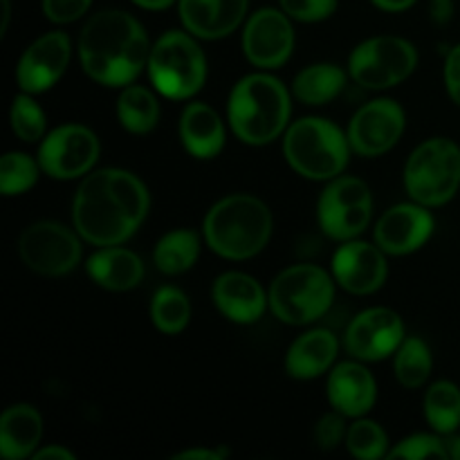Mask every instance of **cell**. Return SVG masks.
I'll use <instances>...</instances> for the list:
<instances>
[{
    "label": "cell",
    "mask_w": 460,
    "mask_h": 460,
    "mask_svg": "<svg viewBox=\"0 0 460 460\" xmlns=\"http://www.w3.org/2000/svg\"><path fill=\"white\" fill-rule=\"evenodd\" d=\"M335 296L331 277L317 265H292L274 279L270 308L281 322L310 323L328 313Z\"/></svg>",
    "instance_id": "8"
},
{
    "label": "cell",
    "mask_w": 460,
    "mask_h": 460,
    "mask_svg": "<svg viewBox=\"0 0 460 460\" xmlns=\"http://www.w3.org/2000/svg\"><path fill=\"white\" fill-rule=\"evenodd\" d=\"M371 191L358 178H335L319 198V225L335 241H353L359 236L371 223Z\"/></svg>",
    "instance_id": "10"
},
{
    "label": "cell",
    "mask_w": 460,
    "mask_h": 460,
    "mask_svg": "<svg viewBox=\"0 0 460 460\" xmlns=\"http://www.w3.org/2000/svg\"><path fill=\"white\" fill-rule=\"evenodd\" d=\"M227 112L236 137L261 146L286 130L290 119V97L277 76L250 75L232 90Z\"/></svg>",
    "instance_id": "4"
},
{
    "label": "cell",
    "mask_w": 460,
    "mask_h": 460,
    "mask_svg": "<svg viewBox=\"0 0 460 460\" xmlns=\"http://www.w3.org/2000/svg\"><path fill=\"white\" fill-rule=\"evenodd\" d=\"M151 317L157 331L166 332V335H178L187 328L189 317H191V304L178 288H160L153 296Z\"/></svg>",
    "instance_id": "31"
},
{
    "label": "cell",
    "mask_w": 460,
    "mask_h": 460,
    "mask_svg": "<svg viewBox=\"0 0 460 460\" xmlns=\"http://www.w3.org/2000/svg\"><path fill=\"white\" fill-rule=\"evenodd\" d=\"M22 263L43 277H63L81 261V243L66 225L43 220L34 223L18 238Z\"/></svg>",
    "instance_id": "11"
},
{
    "label": "cell",
    "mask_w": 460,
    "mask_h": 460,
    "mask_svg": "<svg viewBox=\"0 0 460 460\" xmlns=\"http://www.w3.org/2000/svg\"><path fill=\"white\" fill-rule=\"evenodd\" d=\"M67 63H70V39L63 31H49L34 40L18 61V85L31 94L45 93L61 79Z\"/></svg>",
    "instance_id": "16"
},
{
    "label": "cell",
    "mask_w": 460,
    "mask_h": 460,
    "mask_svg": "<svg viewBox=\"0 0 460 460\" xmlns=\"http://www.w3.org/2000/svg\"><path fill=\"white\" fill-rule=\"evenodd\" d=\"M434 218L425 205H398L382 214L376 227V241L386 254L402 256L416 252L429 241Z\"/></svg>",
    "instance_id": "18"
},
{
    "label": "cell",
    "mask_w": 460,
    "mask_h": 460,
    "mask_svg": "<svg viewBox=\"0 0 460 460\" xmlns=\"http://www.w3.org/2000/svg\"><path fill=\"white\" fill-rule=\"evenodd\" d=\"M12 128L22 142H39L45 133V112L27 94H18L12 106Z\"/></svg>",
    "instance_id": "34"
},
{
    "label": "cell",
    "mask_w": 460,
    "mask_h": 460,
    "mask_svg": "<svg viewBox=\"0 0 460 460\" xmlns=\"http://www.w3.org/2000/svg\"><path fill=\"white\" fill-rule=\"evenodd\" d=\"M214 304L236 323H254L263 317L268 296L259 281L243 272H227L216 279Z\"/></svg>",
    "instance_id": "21"
},
{
    "label": "cell",
    "mask_w": 460,
    "mask_h": 460,
    "mask_svg": "<svg viewBox=\"0 0 460 460\" xmlns=\"http://www.w3.org/2000/svg\"><path fill=\"white\" fill-rule=\"evenodd\" d=\"M283 153L288 164L304 178L331 180L349 164L350 142L332 121L305 117L288 128Z\"/></svg>",
    "instance_id": "5"
},
{
    "label": "cell",
    "mask_w": 460,
    "mask_h": 460,
    "mask_svg": "<svg viewBox=\"0 0 460 460\" xmlns=\"http://www.w3.org/2000/svg\"><path fill=\"white\" fill-rule=\"evenodd\" d=\"M270 236L272 214L268 205L247 193L223 198L205 218L207 245L223 259H252L268 245Z\"/></svg>",
    "instance_id": "3"
},
{
    "label": "cell",
    "mask_w": 460,
    "mask_h": 460,
    "mask_svg": "<svg viewBox=\"0 0 460 460\" xmlns=\"http://www.w3.org/2000/svg\"><path fill=\"white\" fill-rule=\"evenodd\" d=\"M418 66V52L398 36H376L350 54V76L368 90H385L409 79Z\"/></svg>",
    "instance_id": "9"
},
{
    "label": "cell",
    "mask_w": 460,
    "mask_h": 460,
    "mask_svg": "<svg viewBox=\"0 0 460 460\" xmlns=\"http://www.w3.org/2000/svg\"><path fill=\"white\" fill-rule=\"evenodd\" d=\"M349 434L344 425V413H328L314 427V440H317V447L328 452V449H335L341 443V438Z\"/></svg>",
    "instance_id": "37"
},
{
    "label": "cell",
    "mask_w": 460,
    "mask_h": 460,
    "mask_svg": "<svg viewBox=\"0 0 460 460\" xmlns=\"http://www.w3.org/2000/svg\"><path fill=\"white\" fill-rule=\"evenodd\" d=\"M429 16L438 25L449 22L454 16V0H429Z\"/></svg>",
    "instance_id": "41"
},
{
    "label": "cell",
    "mask_w": 460,
    "mask_h": 460,
    "mask_svg": "<svg viewBox=\"0 0 460 460\" xmlns=\"http://www.w3.org/2000/svg\"><path fill=\"white\" fill-rule=\"evenodd\" d=\"M198 254H200V241H198L196 232L191 229H175L169 232L164 238H160L153 259L160 272L164 274H182L196 263Z\"/></svg>",
    "instance_id": "28"
},
{
    "label": "cell",
    "mask_w": 460,
    "mask_h": 460,
    "mask_svg": "<svg viewBox=\"0 0 460 460\" xmlns=\"http://www.w3.org/2000/svg\"><path fill=\"white\" fill-rule=\"evenodd\" d=\"M99 157V139L90 128L79 124L58 126L40 144L39 164L48 175L58 180L81 178Z\"/></svg>",
    "instance_id": "12"
},
{
    "label": "cell",
    "mask_w": 460,
    "mask_h": 460,
    "mask_svg": "<svg viewBox=\"0 0 460 460\" xmlns=\"http://www.w3.org/2000/svg\"><path fill=\"white\" fill-rule=\"evenodd\" d=\"M153 85L169 99H189L205 85L207 58L184 31H166L148 54Z\"/></svg>",
    "instance_id": "7"
},
{
    "label": "cell",
    "mask_w": 460,
    "mask_h": 460,
    "mask_svg": "<svg viewBox=\"0 0 460 460\" xmlns=\"http://www.w3.org/2000/svg\"><path fill=\"white\" fill-rule=\"evenodd\" d=\"M425 418L438 434H454L460 427V389L440 380L425 395Z\"/></svg>",
    "instance_id": "29"
},
{
    "label": "cell",
    "mask_w": 460,
    "mask_h": 460,
    "mask_svg": "<svg viewBox=\"0 0 460 460\" xmlns=\"http://www.w3.org/2000/svg\"><path fill=\"white\" fill-rule=\"evenodd\" d=\"M281 9L301 22H317L335 12L337 0H281Z\"/></svg>",
    "instance_id": "36"
},
{
    "label": "cell",
    "mask_w": 460,
    "mask_h": 460,
    "mask_svg": "<svg viewBox=\"0 0 460 460\" xmlns=\"http://www.w3.org/2000/svg\"><path fill=\"white\" fill-rule=\"evenodd\" d=\"M180 139L193 157L209 160L225 146V128L218 112L207 103H189L180 119Z\"/></svg>",
    "instance_id": "23"
},
{
    "label": "cell",
    "mask_w": 460,
    "mask_h": 460,
    "mask_svg": "<svg viewBox=\"0 0 460 460\" xmlns=\"http://www.w3.org/2000/svg\"><path fill=\"white\" fill-rule=\"evenodd\" d=\"M148 36L139 21L121 9L90 18L79 36V58L85 75L102 85L133 84L148 66Z\"/></svg>",
    "instance_id": "2"
},
{
    "label": "cell",
    "mask_w": 460,
    "mask_h": 460,
    "mask_svg": "<svg viewBox=\"0 0 460 460\" xmlns=\"http://www.w3.org/2000/svg\"><path fill=\"white\" fill-rule=\"evenodd\" d=\"M43 436V418L30 404H13L0 418V454L7 460L34 456Z\"/></svg>",
    "instance_id": "24"
},
{
    "label": "cell",
    "mask_w": 460,
    "mask_h": 460,
    "mask_svg": "<svg viewBox=\"0 0 460 460\" xmlns=\"http://www.w3.org/2000/svg\"><path fill=\"white\" fill-rule=\"evenodd\" d=\"M137 7L142 9H151V12H162V9L171 7V4L175 3V0H133Z\"/></svg>",
    "instance_id": "44"
},
{
    "label": "cell",
    "mask_w": 460,
    "mask_h": 460,
    "mask_svg": "<svg viewBox=\"0 0 460 460\" xmlns=\"http://www.w3.org/2000/svg\"><path fill=\"white\" fill-rule=\"evenodd\" d=\"M447 449H449V458L460 460V436H456V438H454V440H449Z\"/></svg>",
    "instance_id": "45"
},
{
    "label": "cell",
    "mask_w": 460,
    "mask_h": 460,
    "mask_svg": "<svg viewBox=\"0 0 460 460\" xmlns=\"http://www.w3.org/2000/svg\"><path fill=\"white\" fill-rule=\"evenodd\" d=\"M9 13H12V7H9V0H3V30H0V34H4V31H7Z\"/></svg>",
    "instance_id": "46"
},
{
    "label": "cell",
    "mask_w": 460,
    "mask_h": 460,
    "mask_svg": "<svg viewBox=\"0 0 460 460\" xmlns=\"http://www.w3.org/2000/svg\"><path fill=\"white\" fill-rule=\"evenodd\" d=\"M295 48V30L290 16L279 9L263 7L247 21L243 31L245 57L263 70L281 67Z\"/></svg>",
    "instance_id": "14"
},
{
    "label": "cell",
    "mask_w": 460,
    "mask_h": 460,
    "mask_svg": "<svg viewBox=\"0 0 460 460\" xmlns=\"http://www.w3.org/2000/svg\"><path fill=\"white\" fill-rule=\"evenodd\" d=\"M227 449H187V452L175 454L173 460H223L227 458Z\"/></svg>",
    "instance_id": "40"
},
{
    "label": "cell",
    "mask_w": 460,
    "mask_h": 460,
    "mask_svg": "<svg viewBox=\"0 0 460 460\" xmlns=\"http://www.w3.org/2000/svg\"><path fill=\"white\" fill-rule=\"evenodd\" d=\"M340 341L331 331H310L290 346L286 358L288 376L296 380H313L326 373L337 358Z\"/></svg>",
    "instance_id": "22"
},
{
    "label": "cell",
    "mask_w": 460,
    "mask_h": 460,
    "mask_svg": "<svg viewBox=\"0 0 460 460\" xmlns=\"http://www.w3.org/2000/svg\"><path fill=\"white\" fill-rule=\"evenodd\" d=\"M404 187L413 202L440 207L460 189V146L452 139L436 137L420 144L404 166Z\"/></svg>",
    "instance_id": "6"
},
{
    "label": "cell",
    "mask_w": 460,
    "mask_h": 460,
    "mask_svg": "<svg viewBox=\"0 0 460 460\" xmlns=\"http://www.w3.org/2000/svg\"><path fill=\"white\" fill-rule=\"evenodd\" d=\"M386 259L380 245L349 241L332 256V274L344 290L353 295H371L386 281Z\"/></svg>",
    "instance_id": "17"
},
{
    "label": "cell",
    "mask_w": 460,
    "mask_h": 460,
    "mask_svg": "<svg viewBox=\"0 0 460 460\" xmlns=\"http://www.w3.org/2000/svg\"><path fill=\"white\" fill-rule=\"evenodd\" d=\"M346 445H349V452L359 460H377L386 456V440L385 429H382L377 422L373 420H362L353 422L346 434Z\"/></svg>",
    "instance_id": "33"
},
{
    "label": "cell",
    "mask_w": 460,
    "mask_h": 460,
    "mask_svg": "<svg viewBox=\"0 0 460 460\" xmlns=\"http://www.w3.org/2000/svg\"><path fill=\"white\" fill-rule=\"evenodd\" d=\"M376 7L385 9V12H404V9L411 7L416 0H371Z\"/></svg>",
    "instance_id": "43"
},
{
    "label": "cell",
    "mask_w": 460,
    "mask_h": 460,
    "mask_svg": "<svg viewBox=\"0 0 460 460\" xmlns=\"http://www.w3.org/2000/svg\"><path fill=\"white\" fill-rule=\"evenodd\" d=\"M247 3L250 0H180V18L198 39H223L245 21Z\"/></svg>",
    "instance_id": "19"
},
{
    "label": "cell",
    "mask_w": 460,
    "mask_h": 460,
    "mask_svg": "<svg viewBox=\"0 0 460 460\" xmlns=\"http://www.w3.org/2000/svg\"><path fill=\"white\" fill-rule=\"evenodd\" d=\"M88 274L97 286L112 292H124L142 281L144 263L135 252L111 245L90 256Z\"/></svg>",
    "instance_id": "25"
},
{
    "label": "cell",
    "mask_w": 460,
    "mask_h": 460,
    "mask_svg": "<svg viewBox=\"0 0 460 460\" xmlns=\"http://www.w3.org/2000/svg\"><path fill=\"white\" fill-rule=\"evenodd\" d=\"M344 85L346 75L341 72V67L332 66V63H314L296 75L292 93L308 106H322V103L332 102L344 90Z\"/></svg>",
    "instance_id": "26"
},
{
    "label": "cell",
    "mask_w": 460,
    "mask_h": 460,
    "mask_svg": "<svg viewBox=\"0 0 460 460\" xmlns=\"http://www.w3.org/2000/svg\"><path fill=\"white\" fill-rule=\"evenodd\" d=\"M389 458H411V460H422V458H449L447 445L440 438L429 434H416L404 438L394 452H389Z\"/></svg>",
    "instance_id": "35"
},
{
    "label": "cell",
    "mask_w": 460,
    "mask_h": 460,
    "mask_svg": "<svg viewBox=\"0 0 460 460\" xmlns=\"http://www.w3.org/2000/svg\"><path fill=\"white\" fill-rule=\"evenodd\" d=\"M90 4L93 0H43V12L52 22L66 25L84 16Z\"/></svg>",
    "instance_id": "38"
},
{
    "label": "cell",
    "mask_w": 460,
    "mask_h": 460,
    "mask_svg": "<svg viewBox=\"0 0 460 460\" xmlns=\"http://www.w3.org/2000/svg\"><path fill=\"white\" fill-rule=\"evenodd\" d=\"M445 85H447L449 97L460 106V43L447 54V61H445Z\"/></svg>",
    "instance_id": "39"
},
{
    "label": "cell",
    "mask_w": 460,
    "mask_h": 460,
    "mask_svg": "<svg viewBox=\"0 0 460 460\" xmlns=\"http://www.w3.org/2000/svg\"><path fill=\"white\" fill-rule=\"evenodd\" d=\"M404 341V323L389 308H368L359 313L346 328L344 344L353 358L377 362L389 358Z\"/></svg>",
    "instance_id": "15"
},
{
    "label": "cell",
    "mask_w": 460,
    "mask_h": 460,
    "mask_svg": "<svg viewBox=\"0 0 460 460\" xmlns=\"http://www.w3.org/2000/svg\"><path fill=\"white\" fill-rule=\"evenodd\" d=\"M148 205V189L137 175L124 169H102L90 173L76 189L72 216L81 238L111 247L137 232Z\"/></svg>",
    "instance_id": "1"
},
{
    "label": "cell",
    "mask_w": 460,
    "mask_h": 460,
    "mask_svg": "<svg viewBox=\"0 0 460 460\" xmlns=\"http://www.w3.org/2000/svg\"><path fill=\"white\" fill-rule=\"evenodd\" d=\"M404 133V111L394 99H376L359 108L349 126V142L355 153L377 157L391 151Z\"/></svg>",
    "instance_id": "13"
},
{
    "label": "cell",
    "mask_w": 460,
    "mask_h": 460,
    "mask_svg": "<svg viewBox=\"0 0 460 460\" xmlns=\"http://www.w3.org/2000/svg\"><path fill=\"white\" fill-rule=\"evenodd\" d=\"M431 350L420 337H409L400 344L398 353H395V377L404 389H418L425 385L431 376Z\"/></svg>",
    "instance_id": "30"
},
{
    "label": "cell",
    "mask_w": 460,
    "mask_h": 460,
    "mask_svg": "<svg viewBox=\"0 0 460 460\" xmlns=\"http://www.w3.org/2000/svg\"><path fill=\"white\" fill-rule=\"evenodd\" d=\"M39 166L25 153H7L0 160V191L4 196L30 191L39 180Z\"/></svg>",
    "instance_id": "32"
},
{
    "label": "cell",
    "mask_w": 460,
    "mask_h": 460,
    "mask_svg": "<svg viewBox=\"0 0 460 460\" xmlns=\"http://www.w3.org/2000/svg\"><path fill=\"white\" fill-rule=\"evenodd\" d=\"M377 385L371 371L358 362L337 364L328 377V400L335 411L349 418H362L376 404Z\"/></svg>",
    "instance_id": "20"
},
{
    "label": "cell",
    "mask_w": 460,
    "mask_h": 460,
    "mask_svg": "<svg viewBox=\"0 0 460 460\" xmlns=\"http://www.w3.org/2000/svg\"><path fill=\"white\" fill-rule=\"evenodd\" d=\"M117 117L126 130L135 135H146L157 126L160 103L151 90L142 85H126L117 102Z\"/></svg>",
    "instance_id": "27"
},
{
    "label": "cell",
    "mask_w": 460,
    "mask_h": 460,
    "mask_svg": "<svg viewBox=\"0 0 460 460\" xmlns=\"http://www.w3.org/2000/svg\"><path fill=\"white\" fill-rule=\"evenodd\" d=\"M75 460V454L66 447H43L40 452H34V460Z\"/></svg>",
    "instance_id": "42"
}]
</instances>
